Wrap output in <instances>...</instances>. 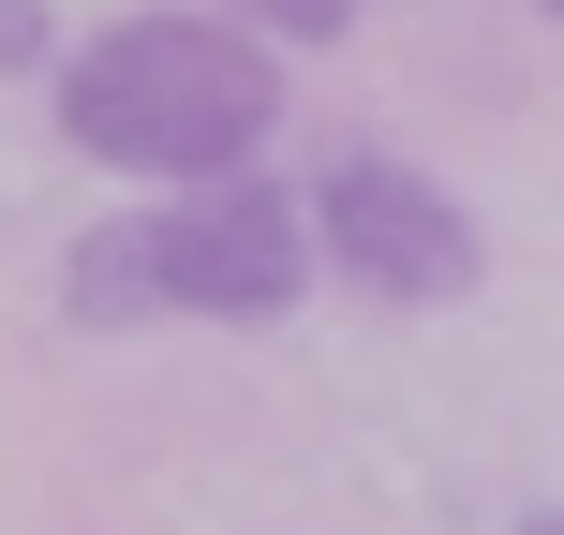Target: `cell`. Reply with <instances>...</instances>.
Segmentation results:
<instances>
[{
	"mask_svg": "<svg viewBox=\"0 0 564 535\" xmlns=\"http://www.w3.org/2000/svg\"><path fill=\"white\" fill-rule=\"evenodd\" d=\"M59 135L119 179H238L282 135V45H253L238 15H119L105 45L59 60Z\"/></svg>",
	"mask_w": 564,
	"mask_h": 535,
	"instance_id": "1",
	"label": "cell"
},
{
	"mask_svg": "<svg viewBox=\"0 0 564 535\" xmlns=\"http://www.w3.org/2000/svg\"><path fill=\"white\" fill-rule=\"evenodd\" d=\"M312 268H327L312 254V208L238 164V179H194V194L134 208V224H89L75 268H59V312H75V328H149V312H224V328H253Z\"/></svg>",
	"mask_w": 564,
	"mask_h": 535,
	"instance_id": "2",
	"label": "cell"
},
{
	"mask_svg": "<svg viewBox=\"0 0 564 535\" xmlns=\"http://www.w3.org/2000/svg\"><path fill=\"white\" fill-rule=\"evenodd\" d=\"M312 254L357 282V298H387V312H446V298H476L490 238H476V208H460L431 164L341 149V164L312 179Z\"/></svg>",
	"mask_w": 564,
	"mask_h": 535,
	"instance_id": "3",
	"label": "cell"
},
{
	"mask_svg": "<svg viewBox=\"0 0 564 535\" xmlns=\"http://www.w3.org/2000/svg\"><path fill=\"white\" fill-rule=\"evenodd\" d=\"M238 30H253V45H341V30H357V0H224Z\"/></svg>",
	"mask_w": 564,
	"mask_h": 535,
	"instance_id": "4",
	"label": "cell"
},
{
	"mask_svg": "<svg viewBox=\"0 0 564 535\" xmlns=\"http://www.w3.org/2000/svg\"><path fill=\"white\" fill-rule=\"evenodd\" d=\"M45 45H59L45 0H0V75H45Z\"/></svg>",
	"mask_w": 564,
	"mask_h": 535,
	"instance_id": "5",
	"label": "cell"
},
{
	"mask_svg": "<svg viewBox=\"0 0 564 535\" xmlns=\"http://www.w3.org/2000/svg\"><path fill=\"white\" fill-rule=\"evenodd\" d=\"M520 535H564V506H535V521H520Z\"/></svg>",
	"mask_w": 564,
	"mask_h": 535,
	"instance_id": "6",
	"label": "cell"
},
{
	"mask_svg": "<svg viewBox=\"0 0 564 535\" xmlns=\"http://www.w3.org/2000/svg\"><path fill=\"white\" fill-rule=\"evenodd\" d=\"M550 15H564V0H550Z\"/></svg>",
	"mask_w": 564,
	"mask_h": 535,
	"instance_id": "7",
	"label": "cell"
}]
</instances>
